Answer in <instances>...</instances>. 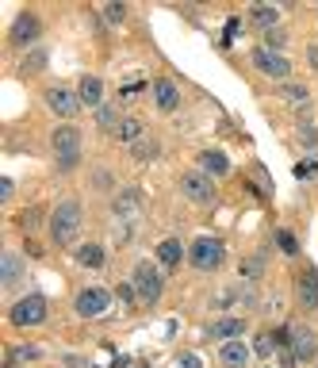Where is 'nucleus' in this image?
I'll use <instances>...</instances> for the list:
<instances>
[{
	"mask_svg": "<svg viewBox=\"0 0 318 368\" xmlns=\"http://www.w3.org/2000/svg\"><path fill=\"white\" fill-rule=\"evenodd\" d=\"M77 231H81V204L66 200V204L54 207V219H50V234H54V242H58V246H69L73 238H77Z\"/></svg>",
	"mask_w": 318,
	"mask_h": 368,
	"instance_id": "f257e3e1",
	"label": "nucleus"
},
{
	"mask_svg": "<svg viewBox=\"0 0 318 368\" xmlns=\"http://www.w3.org/2000/svg\"><path fill=\"white\" fill-rule=\"evenodd\" d=\"M50 142H54V154H58L62 169H73V165L81 161V135H77V127H69V123L58 127Z\"/></svg>",
	"mask_w": 318,
	"mask_h": 368,
	"instance_id": "f03ea898",
	"label": "nucleus"
},
{
	"mask_svg": "<svg viewBox=\"0 0 318 368\" xmlns=\"http://www.w3.org/2000/svg\"><path fill=\"white\" fill-rule=\"evenodd\" d=\"M8 319H12V326H39L42 319H47V300L42 295H23L16 307L8 311Z\"/></svg>",
	"mask_w": 318,
	"mask_h": 368,
	"instance_id": "7ed1b4c3",
	"label": "nucleus"
},
{
	"mask_svg": "<svg viewBox=\"0 0 318 368\" xmlns=\"http://www.w3.org/2000/svg\"><path fill=\"white\" fill-rule=\"evenodd\" d=\"M192 265L196 269H203V272H211V269H219L222 265V257H226V250H222V242L219 238H196L192 242Z\"/></svg>",
	"mask_w": 318,
	"mask_h": 368,
	"instance_id": "20e7f679",
	"label": "nucleus"
},
{
	"mask_svg": "<svg viewBox=\"0 0 318 368\" xmlns=\"http://www.w3.org/2000/svg\"><path fill=\"white\" fill-rule=\"evenodd\" d=\"M73 307H77L81 319H100V315H107V307H111V291L107 288H85Z\"/></svg>",
	"mask_w": 318,
	"mask_h": 368,
	"instance_id": "39448f33",
	"label": "nucleus"
},
{
	"mask_svg": "<svg viewBox=\"0 0 318 368\" xmlns=\"http://www.w3.org/2000/svg\"><path fill=\"white\" fill-rule=\"evenodd\" d=\"M253 66L265 73V77H276V81H284L291 73V62L280 54V50H269V47H257L253 50Z\"/></svg>",
	"mask_w": 318,
	"mask_h": 368,
	"instance_id": "423d86ee",
	"label": "nucleus"
},
{
	"mask_svg": "<svg viewBox=\"0 0 318 368\" xmlns=\"http://www.w3.org/2000/svg\"><path fill=\"white\" fill-rule=\"evenodd\" d=\"M135 288H138V300L142 303H157L161 300V272H157L150 261H142L135 269Z\"/></svg>",
	"mask_w": 318,
	"mask_h": 368,
	"instance_id": "0eeeda50",
	"label": "nucleus"
},
{
	"mask_svg": "<svg viewBox=\"0 0 318 368\" xmlns=\"http://www.w3.org/2000/svg\"><path fill=\"white\" fill-rule=\"evenodd\" d=\"M47 104H50L54 116L73 119V116H77V107H81V96L73 92V88H66V85H50L47 88Z\"/></svg>",
	"mask_w": 318,
	"mask_h": 368,
	"instance_id": "6e6552de",
	"label": "nucleus"
},
{
	"mask_svg": "<svg viewBox=\"0 0 318 368\" xmlns=\"http://www.w3.org/2000/svg\"><path fill=\"white\" fill-rule=\"evenodd\" d=\"M181 188H184V196H188L192 204H215V184H211V176L188 173V176L181 181Z\"/></svg>",
	"mask_w": 318,
	"mask_h": 368,
	"instance_id": "1a4fd4ad",
	"label": "nucleus"
},
{
	"mask_svg": "<svg viewBox=\"0 0 318 368\" xmlns=\"http://www.w3.org/2000/svg\"><path fill=\"white\" fill-rule=\"evenodd\" d=\"M295 295L303 311H318V269H303L295 276Z\"/></svg>",
	"mask_w": 318,
	"mask_h": 368,
	"instance_id": "9d476101",
	"label": "nucleus"
},
{
	"mask_svg": "<svg viewBox=\"0 0 318 368\" xmlns=\"http://www.w3.org/2000/svg\"><path fill=\"white\" fill-rule=\"evenodd\" d=\"M39 27H42V23L35 20L31 12H23L20 20L12 23V42H16V47H27V42H35V39H39Z\"/></svg>",
	"mask_w": 318,
	"mask_h": 368,
	"instance_id": "9b49d317",
	"label": "nucleus"
},
{
	"mask_svg": "<svg viewBox=\"0 0 318 368\" xmlns=\"http://www.w3.org/2000/svg\"><path fill=\"white\" fill-rule=\"evenodd\" d=\"M77 96H81V104H88V107H104V81L100 77H81V85H77Z\"/></svg>",
	"mask_w": 318,
	"mask_h": 368,
	"instance_id": "f8f14e48",
	"label": "nucleus"
},
{
	"mask_svg": "<svg viewBox=\"0 0 318 368\" xmlns=\"http://www.w3.org/2000/svg\"><path fill=\"white\" fill-rule=\"evenodd\" d=\"M219 360L226 368H241L246 365V360H250V345H246V341H222V349H219Z\"/></svg>",
	"mask_w": 318,
	"mask_h": 368,
	"instance_id": "ddd939ff",
	"label": "nucleus"
},
{
	"mask_svg": "<svg viewBox=\"0 0 318 368\" xmlns=\"http://www.w3.org/2000/svg\"><path fill=\"white\" fill-rule=\"evenodd\" d=\"M291 353H295V360H315V334L307 326L291 330Z\"/></svg>",
	"mask_w": 318,
	"mask_h": 368,
	"instance_id": "4468645a",
	"label": "nucleus"
},
{
	"mask_svg": "<svg viewBox=\"0 0 318 368\" xmlns=\"http://www.w3.org/2000/svg\"><path fill=\"white\" fill-rule=\"evenodd\" d=\"M200 165H203V173H211V176H226V173H230V157L219 154V150H203Z\"/></svg>",
	"mask_w": 318,
	"mask_h": 368,
	"instance_id": "2eb2a0df",
	"label": "nucleus"
},
{
	"mask_svg": "<svg viewBox=\"0 0 318 368\" xmlns=\"http://www.w3.org/2000/svg\"><path fill=\"white\" fill-rule=\"evenodd\" d=\"M154 100H157L161 111H173V107L181 104V92H176L173 81H157V85H154Z\"/></svg>",
	"mask_w": 318,
	"mask_h": 368,
	"instance_id": "dca6fc26",
	"label": "nucleus"
},
{
	"mask_svg": "<svg viewBox=\"0 0 318 368\" xmlns=\"http://www.w3.org/2000/svg\"><path fill=\"white\" fill-rule=\"evenodd\" d=\"M181 257H184V246L176 242V238H165V242L157 246V261H161L165 269H173V265H181Z\"/></svg>",
	"mask_w": 318,
	"mask_h": 368,
	"instance_id": "f3484780",
	"label": "nucleus"
},
{
	"mask_svg": "<svg viewBox=\"0 0 318 368\" xmlns=\"http://www.w3.org/2000/svg\"><path fill=\"white\" fill-rule=\"evenodd\" d=\"M241 334H246V322H241V319H222V322H215V326H211V338L234 341V338H241Z\"/></svg>",
	"mask_w": 318,
	"mask_h": 368,
	"instance_id": "a211bd4d",
	"label": "nucleus"
},
{
	"mask_svg": "<svg viewBox=\"0 0 318 368\" xmlns=\"http://www.w3.org/2000/svg\"><path fill=\"white\" fill-rule=\"evenodd\" d=\"M0 280L8 284V288L20 280V257H16V253H4V257H0Z\"/></svg>",
	"mask_w": 318,
	"mask_h": 368,
	"instance_id": "6ab92c4d",
	"label": "nucleus"
},
{
	"mask_svg": "<svg viewBox=\"0 0 318 368\" xmlns=\"http://www.w3.org/2000/svg\"><path fill=\"white\" fill-rule=\"evenodd\" d=\"M77 261L85 265V269H100V265H104V250H100L96 242H88L77 250Z\"/></svg>",
	"mask_w": 318,
	"mask_h": 368,
	"instance_id": "aec40b11",
	"label": "nucleus"
},
{
	"mask_svg": "<svg viewBox=\"0 0 318 368\" xmlns=\"http://www.w3.org/2000/svg\"><path fill=\"white\" fill-rule=\"evenodd\" d=\"M116 138L119 142H138V138H142V119H123V123L116 127Z\"/></svg>",
	"mask_w": 318,
	"mask_h": 368,
	"instance_id": "412c9836",
	"label": "nucleus"
},
{
	"mask_svg": "<svg viewBox=\"0 0 318 368\" xmlns=\"http://www.w3.org/2000/svg\"><path fill=\"white\" fill-rule=\"evenodd\" d=\"M250 20L257 23V27L272 31V27H280V12H276V8H253V12H250Z\"/></svg>",
	"mask_w": 318,
	"mask_h": 368,
	"instance_id": "4be33fe9",
	"label": "nucleus"
},
{
	"mask_svg": "<svg viewBox=\"0 0 318 368\" xmlns=\"http://www.w3.org/2000/svg\"><path fill=\"white\" fill-rule=\"evenodd\" d=\"M276 246H280V253H288V257L299 253V242H295V234L291 231H276Z\"/></svg>",
	"mask_w": 318,
	"mask_h": 368,
	"instance_id": "5701e85b",
	"label": "nucleus"
},
{
	"mask_svg": "<svg viewBox=\"0 0 318 368\" xmlns=\"http://www.w3.org/2000/svg\"><path fill=\"white\" fill-rule=\"evenodd\" d=\"M280 96L288 100V104H307V88L303 85H284L280 88Z\"/></svg>",
	"mask_w": 318,
	"mask_h": 368,
	"instance_id": "b1692460",
	"label": "nucleus"
},
{
	"mask_svg": "<svg viewBox=\"0 0 318 368\" xmlns=\"http://www.w3.org/2000/svg\"><path fill=\"white\" fill-rule=\"evenodd\" d=\"M96 123L104 127V131H111V135H116V127L123 123V119H119L116 111H111V107H100V111H96Z\"/></svg>",
	"mask_w": 318,
	"mask_h": 368,
	"instance_id": "393cba45",
	"label": "nucleus"
},
{
	"mask_svg": "<svg viewBox=\"0 0 318 368\" xmlns=\"http://www.w3.org/2000/svg\"><path fill=\"white\" fill-rule=\"evenodd\" d=\"M272 345H276V341H272V334H257V341H253V353H257V357H269Z\"/></svg>",
	"mask_w": 318,
	"mask_h": 368,
	"instance_id": "a878e982",
	"label": "nucleus"
},
{
	"mask_svg": "<svg viewBox=\"0 0 318 368\" xmlns=\"http://www.w3.org/2000/svg\"><path fill=\"white\" fill-rule=\"evenodd\" d=\"M284 42H288V35H284V31H280V27L265 31V47H269V50H280V47H284Z\"/></svg>",
	"mask_w": 318,
	"mask_h": 368,
	"instance_id": "bb28decb",
	"label": "nucleus"
},
{
	"mask_svg": "<svg viewBox=\"0 0 318 368\" xmlns=\"http://www.w3.org/2000/svg\"><path fill=\"white\" fill-rule=\"evenodd\" d=\"M39 219H42L39 207H27V211H23V231H35V226H39Z\"/></svg>",
	"mask_w": 318,
	"mask_h": 368,
	"instance_id": "cd10ccee",
	"label": "nucleus"
},
{
	"mask_svg": "<svg viewBox=\"0 0 318 368\" xmlns=\"http://www.w3.org/2000/svg\"><path fill=\"white\" fill-rule=\"evenodd\" d=\"M116 295L127 303V307H131V303L138 300V288H135V284H119V291H116Z\"/></svg>",
	"mask_w": 318,
	"mask_h": 368,
	"instance_id": "c85d7f7f",
	"label": "nucleus"
},
{
	"mask_svg": "<svg viewBox=\"0 0 318 368\" xmlns=\"http://www.w3.org/2000/svg\"><path fill=\"white\" fill-rule=\"evenodd\" d=\"M318 173V161H299L295 165V176H299V181H307V176H315Z\"/></svg>",
	"mask_w": 318,
	"mask_h": 368,
	"instance_id": "c756f323",
	"label": "nucleus"
},
{
	"mask_svg": "<svg viewBox=\"0 0 318 368\" xmlns=\"http://www.w3.org/2000/svg\"><path fill=\"white\" fill-rule=\"evenodd\" d=\"M154 154H157L154 142H135V157H142V161H146V157H154Z\"/></svg>",
	"mask_w": 318,
	"mask_h": 368,
	"instance_id": "7c9ffc66",
	"label": "nucleus"
},
{
	"mask_svg": "<svg viewBox=\"0 0 318 368\" xmlns=\"http://www.w3.org/2000/svg\"><path fill=\"white\" fill-rule=\"evenodd\" d=\"M116 211L119 215H131V211H135V196H119V200H116Z\"/></svg>",
	"mask_w": 318,
	"mask_h": 368,
	"instance_id": "2f4dec72",
	"label": "nucleus"
},
{
	"mask_svg": "<svg viewBox=\"0 0 318 368\" xmlns=\"http://www.w3.org/2000/svg\"><path fill=\"white\" fill-rule=\"evenodd\" d=\"M104 16H107L111 23H119V20L127 16V8H123V4H107V12H104Z\"/></svg>",
	"mask_w": 318,
	"mask_h": 368,
	"instance_id": "473e14b6",
	"label": "nucleus"
},
{
	"mask_svg": "<svg viewBox=\"0 0 318 368\" xmlns=\"http://www.w3.org/2000/svg\"><path fill=\"white\" fill-rule=\"evenodd\" d=\"M181 368H203V360L196 357V353H184V357H181Z\"/></svg>",
	"mask_w": 318,
	"mask_h": 368,
	"instance_id": "72a5a7b5",
	"label": "nucleus"
},
{
	"mask_svg": "<svg viewBox=\"0 0 318 368\" xmlns=\"http://www.w3.org/2000/svg\"><path fill=\"white\" fill-rule=\"evenodd\" d=\"M42 62H47V54H31V58H27V69H42Z\"/></svg>",
	"mask_w": 318,
	"mask_h": 368,
	"instance_id": "f704fd0d",
	"label": "nucleus"
},
{
	"mask_svg": "<svg viewBox=\"0 0 318 368\" xmlns=\"http://www.w3.org/2000/svg\"><path fill=\"white\" fill-rule=\"evenodd\" d=\"M138 88H142V85H127L123 92H119V96H123V100H135V96H138Z\"/></svg>",
	"mask_w": 318,
	"mask_h": 368,
	"instance_id": "c9c22d12",
	"label": "nucleus"
},
{
	"mask_svg": "<svg viewBox=\"0 0 318 368\" xmlns=\"http://www.w3.org/2000/svg\"><path fill=\"white\" fill-rule=\"evenodd\" d=\"M241 272H246V276H253V272H261V261H246V265H241Z\"/></svg>",
	"mask_w": 318,
	"mask_h": 368,
	"instance_id": "e433bc0d",
	"label": "nucleus"
},
{
	"mask_svg": "<svg viewBox=\"0 0 318 368\" xmlns=\"http://www.w3.org/2000/svg\"><path fill=\"white\" fill-rule=\"evenodd\" d=\"M307 58H310V66L318 69V47H310V50H307Z\"/></svg>",
	"mask_w": 318,
	"mask_h": 368,
	"instance_id": "4c0bfd02",
	"label": "nucleus"
}]
</instances>
